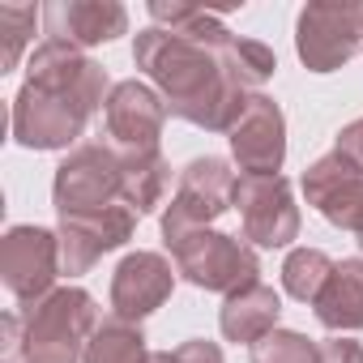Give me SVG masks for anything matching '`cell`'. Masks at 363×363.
Returning <instances> with one entry per match:
<instances>
[{"label":"cell","mask_w":363,"mask_h":363,"mask_svg":"<svg viewBox=\"0 0 363 363\" xmlns=\"http://www.w3.org/2000/svg\"><path fill=\"white\" fill-rule=\"evenodd\" d=\"M150 363H223V350H218V342L193 337L184 346H175V350H154Z\"/></svg>","instance_id":"cell-24"},{"label":"cell","mask_w":363,"mask_h":363,"mask_svg":"<svg viewBox=\"0 0 363 363\" xmlns=\"http://www.w3.org/2000/svg\"><path fill=\"white\" fill-rule=\"evenodd\" d=\"M39 18H43V9H35V5H0V73L18 69Z\"/></svg>","instance_id":"cell-22"},{"label":"cell","mask_w":363,"mask_h":363,"mask_svg":"<svg viewBox=\"0 0 363 363\" xmlns=\"http://www.w3.org/2000/svg\"><path fill=\"white\" fill-rule=\"evenodd\" d=\"M363 48V5L350 0H316L299 9L295 22V52L312 73L342 69Z\"/></svg>","instance_id":"cell-6"},{"label":"cell","mask_w":363,"mask_h":363,"mask_svg":"<svg viewBox=\"0 0 363 363\" xmlns=\"http://www.w3.org/2000/svg\"><path fill=\"white\" fill-rule=\"evenodd\" d=\"M329 274H333V261L320 248H295L286 257V265H282V286H286V295H295L303 303H316Z\"/></svg>","instance_id":"cell-21"},{"label":"cell","mask_w":363,"mask_h":363,"mask_svg":"<svg viewBox=\"0 0 363 363\" xmlns=\"http://www.w3.org/2000/svg\"><path fill=\"white\" fill-rule=\"evenodd\" d=\"M278 316H282V299L274 295V286L252 282V286L227 295V303L218 312V329L235 346H257L278 329Z\"/></svg>","instance_id":"cell-16"},{"label":"cell","mask_w":363,"mask_h":363,"mask_svg":"<svg viewBox=\"0 0 363 363\" xmlns=\"http://www.w3.org/2000/svg\"><path fill=\"white\" fill-rule=\"evenodd\" d=\"M120 171H124V206L141 218L154 214L171 189V162L162 150H120Z\"/></svg>","instance_id":"cell-18"},{"label":"cell","mask_w":363,"mask_h":363,"mask_svg":"<svg viewBox=\"0 0 363 363\" xmlns=\"http://www.w3.org/2000/svg\"><path fill=\"white\" fill-rule=\"evenodd\" d=\"M60 269V235L48 227H9L0 240V278H5L9 295L30 308L52 295Z\"/></svg>","instance_id":"cell-8"},{"label":"cell","mask_w":363,"mask_h":363,"mask_svg":"<svg viewBox=\"0 0 363 363\" xmlns=\"http://www.w3.org/2000/svg\"><path fill=\"white\" fill-rule=\"evenodd\" d=\"M103 120H107V133L116 137V150H158L167 103L145 82H120L111 86Z\"/></svg>","instance_id":"cell-14"},{"label":"cell","mask_w":363,"mask_h":363,"mask_svg":"<svg viewBox=\"0 0 363 363\" xmlns=\"http://www.w3.org/2000/svg\"><path fill=\"white\" fill-rule=\"evenodd\" d=\"M252 363H316V342L295 329H274L252 346Z\"/></svg>","instance_id":"cell-23"},{"label":"cell","mask_w":363,"mask_h":363,"mask_svg":"<svg viewBox=\"0 0 363 363\" xmlns=\"http://www.w3.org/2000/svg\"><path fill=\"white\" fill-rule=\"evenodd\" d=\"M333 150H337V154H346V158H350V162L363 171V116L337 133V145H333Z\"/></svg>","instance_id":"cell-26"},{"label":"cell","mask_w":363,"mask_h":363,"mask_svg":"<svg viewBox=\"0 0 363 363\" xmlns=\"http://www.w3.org/2000/svg\"><path fill=\"white\" fill-rule=\"evenodd\" d=\"M303 197L325 223L350 231L363 248V171L346 154L333 150L303 171Z\"/></svg>","instance_id":"cell-10"},{"label":"cell","mask_w":363,"mask_h":363,"mask_svg":"<svg viewBox=\"0 0 363 363\" xmlns=\"http://www.w3.org/2000/svg\"><path fill=\"white\" fill-rule=\"evenodd\" d=\"M52 201H56V214H60V218L94 214V210L120 206V201H124L120 150L99 145V141L77 145V150L56 167V179H52Z\"/></svg>","instance_id":"cell-5"},{"label":"cell","mask_w":363,"mask_h":363,"mask_svg":"<svg viewBox=\"0 0 363 363\" xmlns=\"http://www.w3.org/2000/svg\"><path fill=\"white\" fill-rule=\"evenodd\" d=\"M175 269L158 252H128L111 274V308L124 320H145L171 299Z\"/></svg>","instance_id":"cell-13"},{"label":"cell","mask_w":363,"mask_h":363,"mask_svg":"<svg viewBox=\"0 0 363 363\" xmlns=\"http://www.w3.org/2000/svg\"><path fill=\"white\" fill-rule=\"evenodd\" d=\"M48 39H65L73 48H99L128 30V9L120 0H56L43 9Z\"/></svg>","instance_id":"cell-15"},{"label":"cell","mask_w":363,"mask_h":363,"mask_svg":"<svg viewBox=\"0 0 363 363\" xmlns=\"http://www.w3.org/2000/svg\"><path fill=\"white\" fill-rule=\"evenodd\" d=\"M235 171L223 158H193L179 171L175 197L162 214V240L184 235V231H201L214 218H223L235 206Z\"/></svg>","instance_id":"cell-7"},{"label":"cell","mask_w":363,"mask_h":363,"mask_svg":"<svg viewBox=\"0 0 363 363\" xmlns=\"http://www.w3.org/2000/svg\"><path fill=\"white\" fill-rule=\"evenodd\" d=\"M133 227H137V214L120 201V206H107V210H94V214H73V218H60V269L69 278L86 274L99 257L124 248L133 240Z\"/></svg>","instance_id":"cell-11"},{"label":"cell","mask_w":363,"mask_h":363,"mask_svg":"<svg viewBox=\"0 0 363 363\" xmlns=\"http://www.w3.org/2000/svg\"><path fill=\"white\" fill-rule=\"evenodd\" d=\"M171 248V261H175V274L193 282L197 291H223V295H235L244 286L257 282L261 274V261L257 252L235 240V235H223V231H184V235H171L167 240Z\"/></svg>","instance_id":"cell-4"},{"label":"cell","mask_w":363,"mask_h":363,"mask_svg":"<svg viewBox=\"0 0 363 363\" xmlns=\"http://www.w3.org/2000/svg\"><path fill=\"white\" fill-rule=\"evenodd\" d=\"M86 363H150L141 325L124 320V316L99 320V329H94V337L86 346Z\"/></svg>","instance_id":"cell-19"},{"label":"cell","mask_w":363,"mask_h":363,"mask_svg":"<svg viewBox=\"0 0 363 363\" xmlns=\"http://www.w3.org/2000/svg\"><path fill=\"white\" fill-rule=\"evenodd\" d=\"M99 329L94 299L82 286H56L48 299L22 312V363H86V346Z\"/></svg>","instance_id":"cell-3"},{"label":"cell","mask_w":363,"mask_h":363,"mask_svg":"<svg viewBox=\"0 0 363 363\" xmlns=\"http://www.w3.org/2000/svg\"><path fill=\"white\" fill-rule=\"evenodd\" d=\"M312 308H316V320L333 333L363 329V261L359 257L337 261Z\"/></svg>","instance_id":"cell-17"},{"label":"cell","mask_w":363,"mask_h":363,"mask_svg":"<svg viewBox=\"0 0 363 363\" xmlns=\"http://www.w3.org/2000/svg\"><path fill=\"white\" fill-rule=\"evenodd\" d=\"M231 154L244 175H278L286 158V116L269 94H252L248 111L231 128Z\"/></svg>","instance_id":"cell-12"},{"label":"cell","mask_w":363,"mask_h":363,"mask_svg":"<svg viewBox=\"0 0 363 363\" xmlns=\"http://www.w3.org/2000/svg\"><path fill=\"white\" fill-rule=\"evenodd\" d=\"M150 18L154 26L137 35L133 60L162 90L167 111L210 133H231L252 103V94H244L223 69V48L235 35L218 13L179 0H154Z\"/></svg>","instance_id":"cell-1"},{"label":"cell","mask_w":363,"mask_h":363,"mask_svg":"<svg viewBox=\"0 0 363 363\" xmlns=\"http://www.w3.org/2000/svg\"><path fill=\"white\" fill-rule=\"evenodd\" d=\"M107 69L65 39H43L30 52L26 82L13 99V141L26 150H69L90 116L107 107Z\"/></svg>","instance_id":"cell-2"},{"label":"cell","mask_w":363,"mask_h":363,"mask_svg":"<svg viewBox=\"0 0 363 363\" xmlns=\"http://www.w3.org/2000/svg\"><path fill=\"white\" fill-rule=\"evenodd\" d=\"M235 210L244 218V240L257 248H286L299 240V206L282 175H244L235 184Z\"/></svg>","instance_id":"cell-9"},{"label":"cell","mask_w":363,"mask_h":363,"mask_svg":"<svg viewBox=\"0 0 363 363\" xmlns=\"http://www.w3.org/2000/svg\"><path fill=\"white\" fill-rule=\"evenodd\" d=\"M316 363H363V346L350 337H325L316 342Z\"/></svg>","instance_id":"cell-25"},{"label":"cell","mask_w":363,"mask_h":363,"mask_svg":"<svg viewBox=\"0 0 363 363\" xmlns=\"http://www.w3.org/2000/svg\"><path fill=\"white\" fill-rule=\"evenodd\" d=\"M223 69H227V77L244 90V94H257L269 77H274V69H278V56L261 43V39H231L227 48H223Z\"/></svg>","instance_id":"cell-20"}]
</instances>
